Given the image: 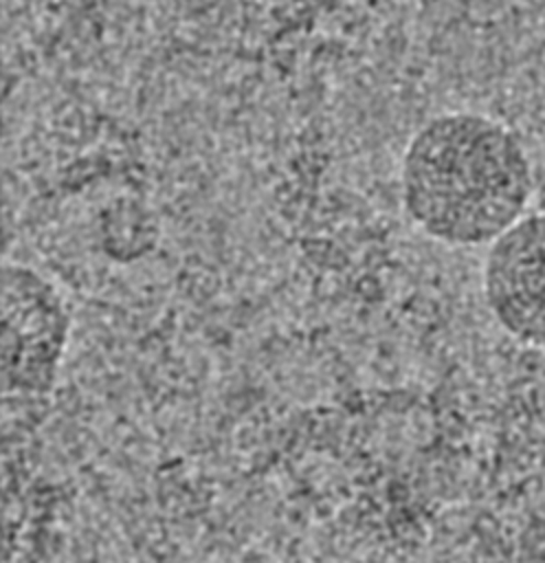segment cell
I'll list each match as a JSON object with an SVG mask.
<instances>
[{
    "label": "cell",
    "mask_w": 545,
    "mask_h": 563,
    "mask_svg": "<svg viewBox=\"0 0 545 563\" xmlns=\"http://www.w3.org/2000/svg\"><path fill=\"white\" fill-rule=\"evenodd\" d=\"M530 158L510 128L477 112H444L422 123L400 163L409 220L446 246L492 244L532 198Z\"/></svg>",
    "instance_id": "1"
},
{
    "label": "cell",
    "mask_w": 545,
    "mask_h": 563,
    "mask_svg": "<svg viewBox=\"0 0 545 563\" xmlns=\"http://www.w3.org/2000/svg\"><path fill=\"white\" fill-rule=\"evenodd\" d=\"M4 453L44 424L70 339L64 292L37 268L7 262L0 275Z\"/></svg>",
    "instance_id": "2"
},
{
    "label": "cell",
    "mask_w": 545,
    "mask_h": 563,
    "mask_svg": "<svg viewBox=\"0 0 545 563\" xmlns=\"http://www.w3.org/2000/svg\"><path fill=\"white\" fill-rule=\"evenodd\" d=\"M483 297L514 339L545 347V213L523 216L488 249Z\"/></svg>",
    "instance_id": "3"
}]
</instances>
